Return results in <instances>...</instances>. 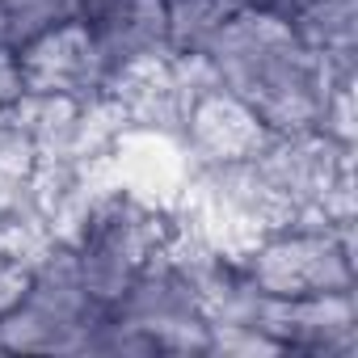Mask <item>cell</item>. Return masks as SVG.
<instances>
[{
  "label": "cell",
  "instance_id": "6da1fadb",
  "mask_svg": "<svg viewBox=\"0 0 358 358\" xmlns=\"http://www.w3.org/2000/svg\"><path fill=\"white\" fill-rule=\"evenodd\" d=\"M203 64L228 97H236L266 131L308 135L320 131L329 106V68L312 55L291 26L245 9L207 51Z\"/></svg>",
  "mask_w": 358,
  "mask_h": 358
},
{
  "label": "cell",
  "instance_id": "7a4b0ae2",
  "mask_svg": "<svg viewBox=\"0 0 358 358\" xmlns=\"http://www.w3.org/2000/svg\"><path fill=\"white\" fill-rule=\"evenodd\" d=\"M106 312L89 295L72 245H55L30 266L22 299L0 320V341L5 354H80V341Z\"/></svg>",
  "mask_w": 358,
  "mask_h": 358
},
{
  "label": "cell",
  "instance_id": "3957f363",
  "mask_svg": "<svg viewBox=\"0 0 358 358\" xmlns=\"http://www.w3.org/2000/svg\"><path fill=\"white\" fill-rule=\"evenodd\" d=\"M173 232L177 224L160 215L156 207L139 203L135 194H110L97 207H89L76 241L68 245H72V257L89 295L101 308H114L127 282L169 245Z\"/></svg>",
  "mask_w": 358,
  "mask_h": 358
},
{
  "label": "cell",
  "instance_id": "277c9868",
  "mask_svg": "<svg viewBox=\"0 0 358 358\" xmlns=\"http://www.w3.org/2000/svg\"><path fill=\"white\" fill-rule=\"evenodd\" d=\"M241 266L262 295L299 299L354 291V241L350 228L303 220L274 228L241 249Z\"/></svg>",
  "mask_w": 358,
  "mask_h": 358
},
{
  "label": "cell",
  "instance_id": "5b68a950",
  "mask_svg": "<svg viewBox=\"0 0 358 358\" xmlns=\"http://www.w3.org/2000/svg\"><path fill=\"white\" fill-rule=\"evenodd\" d=\"M110 312L118 320L139 324L160 354H207L211 345V320L203 316L199 295L169 245L127 282Z\"/></svg>",
  "mask_w": 358,
  "mask_h": 358
},
{
  "label": "cell",
  "instance_id": "8992f818",
  "mask_svg": "<svg viewBox=\"0 0 358 358\" xmlns=\"http://www.w3.org/2000/svg\"><path fill=\"white\" fill-rule=\"evenodd\" d=\"M13 51H17L26 101H64L80 110V106H97L101 97H110L114 72L106 68L101 51L93 47V38L85 34L76 17L55 30L34 34L30 43Z\"/></svg>",
  "mask_w": 358,
  "mask_h": 358
},
{
  "label": "cell",
  "instance_id": "52a82bcc",
  "mask_svg": "<svg viewBox=\"0 0 358 358\" xmlns=\"http://www.w3.org/2000/svg\"><path fill=\"white\" fill-rule=\"evenodd\" d=\"M249 329L262 333L278 354H295V358H354L358 354L354 291L299 295V299L262 295Z\"/></svg>",
  "mask_w": 358,
  "mask_h": 358
},
{
  "label": "cell",
  "instance_id": "ba28073f",
  "mask_svg": "<svg viewBox=\"0 0 358 358\" xmlns=\"http://www.w3.org/2000/svg\"><path fill=\"white\" fill-rule=\"evenodd\" d=\"M76 22L85 26L114 76L173 55L164 0H80Z\"/></svg>",
  "mask_w": 358,
  "mask_h": 358
},
{
  "label": "cell",
  "instance_id": "9c48e42d",
  "mask_svg": "<svg viewBox=\"0 0 358 358\" xmlns=\"http://www.w3.org/2000/svg\"><path fill=\"white\" fill-rule=\"evenodd\" d=\"M182 131H186L194 156L203 160V169L245 160V156L262 152V148L274 139V131H266L236 97H228V93L215 89V85L194 101V110H190V118H186Z\"/></svg>",
  "mask_w": 358,
  "mask_h": 358
},
{
  "label": "cell",
  "instance_id": "30bf717a",
  "mask_svg": "<svg viewBox=\"0 0 358 358\" xmlns=\"http://www.w3.org/2000/svg\"><path fill=\"white\" fill-rule=\"evenodd\" d=\"M295 38L324 59L333 85H354L358 64V0H316L291 22Z\"/></svg>",
  "mask_w": 358,
  "mask_h": 358
},
{
  "label": "cell",
  "instance_id": "8fae6325",
  "mask_svg": "<svg viewBox=\"0 0 358 358\" xmlns=\"http://www.w3.org/2000/svg\"><path fill=\"white\" fill-rule=\"evenodd\" d=\"M245 9H249V0H164L169 51L182 59L203 55Z\"/></svg>",
  "mask_w": 358,
  "mask_h": 358
},
{
  "label": "cell",
  "instance_id": "7c38bea8",
  "mask_svg": "<svg viewBox=\"0 0 358 358\" xmlns=\"http://www.w3.org/2000/svg\"><path fill=\"white\" fill-rule=\"evenodd\" d=\"M0 9H5V17H9L13 47H22L34 34L72 22L76 9H80V0H0Z\"/></svg>",
  "mask_w": 358,
  "mask_h": 358
},
{
  "label": "cell",
  "instance_id": "4fadbf2b",
  "mask_svg": "<svg viewBox=\"0 0 358 358\" xmlns=\"http://www.w3.org/2000/svg\"><path fill=\"white\" fill-rule=\"evenodd\" d=\"M26 282H30V266L22 257H13V253H0V320H5V312L22 299ZM0 354H5V341H0Z\"/></svg>",
  "mask_w": 358,
  "mask_h": 358
},
{
  "label": "cell",
  "instance_id": "5bb4252c",
  "mask_svg": "<svg viewBox=\"0 0 358 358\" xmlns=\"http://www.w3.org/2000/svg\"><path fill=\"white\" fill-rule=\"evenodd\" d=\"M26 101V85H22V68H17V51L5 47L0 51V110H13Z\"/></svg>",
  "mask_w": 358,
  "mask_h": 358
},
{
  "label": "cell",
  "instance_id": "9a60e30c",
  "mask_svg": "<svg viewBox=\"0 0 358 358\" xmlns=\"http://www.w3.org/2000/svg\"><path fill=\"white\" fill-rule=\"evenodd\" d=\"M316 0H249V9L253 13H262V17H270V22H282V26H291L303 9H312Z\"/></svg>",
  "mask_w": 358,
  "mask_h": 358
},
{
  "label": "cell",
  "instance_id": "2e32d148",
  "mask_svg": "<svg viewBox=\"0 0 358 358\" xmlns=\"http://www.w3.org/2000/svg\"><path fill=\"white\" fill-rule=\"evenodd\" d=\"M5 47H13V34H9V17H5V9H0V51Z\"/></svg>",
  "mask_w": 358,
  "mask_h": 358
}]
</instances>
